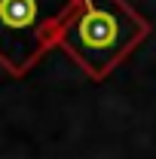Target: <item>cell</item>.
I'll use <instances>...</instances> for the list:
<instances>
[{
	"label": "cell",
	"instance_id": "cell-1",
	"mask_svg": "<svg viewBox=\"0 0 156 159\" xmlns=\"http://www.w3.org/2000/svg\"><path fill=\"white\" fill-rule=\"evenodd\" d=\"M150 37V21L126 0H77L58 31L61 49L92 80H104Z\"/></svg>",
	"mask_w": 156,
	"mask_h": 159
},
{
	"label": "cell",
	"instance_id": "cell-2",
	"mask_svg": "<svg viewBox=\"0 0 156 159\" xmlns=\"http://www.w3.org/2000/svg\"><path fill=\"white\" fill-rule=\"evenodd\" d=\"M77 0H0V64L9 74H25L55 46L64 19Z\"/></svg>",
	"mask_w": 156,
	"mask_h": 159
}]
</instances>
